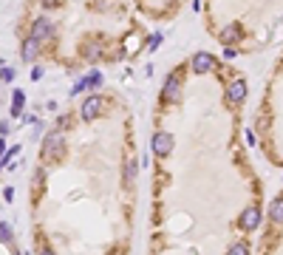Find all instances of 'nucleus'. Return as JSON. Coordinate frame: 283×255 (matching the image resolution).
<instances>
[{"label": "nucleus", "instance_id": "nucleus-1", "mask_svg": "<svg viewBox=\"0 0 283 255\" xmlns=\"http://www.w3.org/2000/svg\"><path fill=\"white\" fill-rule=\"evenodd\" d=\"M190 68H193L196 74H207V71H213V68H216V57H213V54H207V51H199V54H193Z\"/></svg>", "mask_w": 283, "mask_h": 255}, {"label": "nucleus", "instance_id": "nucleus-17", "mask_svg": "<svg viewBox=\"0 0 283 255\" xmlns=\"http://www.w3.org/2000/svg\"><path fill=\"white\" fill-rule=\"evenodd\" d=\"M85 88H88V80H80V83L74 85V91H71V94H80V91H85Z\"/></svg>", "mask_w": 283, "mask_h": 255}, {"label": "nucleus", "instance_id": "nucleus-20", "mask_svg": "<svg viewBox=\"0 0 283 255\" xmlns=\"http://www.w3.org/2000/svg\"><path fill=\"white\" fill-rule=\"evenodd\" d=\"M3 199H6V202H12V199H15V190H12V187H6V190H3Z\"/></svg>", "mask_w": 283, "mask_h": 255}, {"label": "nucleus", "instance_id": "nucleus-4", "mask_svg": "<svg viewBox=\"0 0 283 255\" xmlns=\"http://www.w3.org/2000/svg\"><path fill=\"white\" fill-rule=\"evenodd\" d=\"M238 224H241L244 230H258V227H261V210H258V207H247V210L241 213Z\"/></svg>", "mask_w": 283, "mask_h": 255}, {"label": "nucleus", "instance_id": "nucleus-19", "mask_svg": "<svg viewBox=\"0 0 283 255\" xmlns=\"http://www.w3.org/2000/svg\"><path fill=\"white\" fill-rule=\"evenodd\" d=\"M100 83H102V74H94V77H88V85H94V88H97Z\"/></svg>", "mask_w": 283, "mask_h": 255}, {"label": "nucleus", "instance_id": "nucleus-21", "mask_svg": "<svg viewBox=\"0 0 283 255\" xmlns=\"http://www.w3.org/2000/svg\"><path fill=\"white\" fill-rule=\"evenodd\" d=\"M40 77H43V68H34V71H32V83H37Z\"/></svg>", "mask_w": 283, "mask_h": 255}, {"label": "nucleus", "instance_id": "nucleus-2", "mask_svg": "<svg viewBox=\"0 0 283 255\" xmlns=\"http://www.w3.org/2000/svg\"><path fill=\"white\" fill-rule=\"evenodd\" d=\"M170 151H173V136L159 131V134L153 136V153L156 156H170Z\"/></svg>", "mask_w": 283, "mask_h": 255}, {"label": "nucleus", "instance_id": "nucleus-9", "mask_svg": "<svg viewBox=\"0 0 283 255\" xmlns=\"http://www.w3.org/2000/svg\"><path fill=\"white\" fill-rule=\"evenodd\" d=\"M218 37H221V43H224V46H230V43H235V40L241 37V29H238V26H227Z\"/></svg>", "mask_w": 283, "mask_h": 255}, {"label": "nucleus", "instance_id": "nucleus-18", "mask_svg": "<svg viewBox=\"0 0 283 255\" xmlns=\"http://www.w3.org/2000/svg\"><path fill=\"white\" fill-rule=\"evenodd\" d=\"M159 43H162V34H153V37H150V51H156Z\"/></svg>", "mask_w": 283, "mask_h": 255}, {"label": "nucleus", "instance_id": "nucleus-16", "mask_svg": "<svg viewBox=\"0 0 283 255\" xmlns=\"http://www.w3.org/2000/svg\"><path fill=\"white\" fill-rule=\"evenodd\" d=\"M0 80H15V68H0Z\"/></svg>", "mask_w": 283, "mask_h": 255}, {"label": "nucleus", "instance_id": "nucleus-14", "mask_svg": "<svg viewBox=\"0 0 283 255\" xmlns=\"http://www.w3.org/2000/svg\"><path fill=\"white\" fill-rule=\"evenodd\" d=\"M0 244L12 247V227H9L6 221H0Z\"/></svg>", "mask_w": 283, "mask_h": 255}, {"label": "nucleus", "instance_id": "nucleus-23", "mask_svg": "<svg viewBox=\"0 0 283 255\" xmlns=\"http://www.w3.org/2000/svg\"><path fill=\"white\" fill-rule=\"evenodd\" d=\"M43 6H49V9H54V6H60V0H46Z\"/></svg>", "mask_w": 283, "mask_h": 255}, {"label": "nucleus", "instance_id": "nucleus-6", "mask_svg": "<svg viewBox=\"0 0 283 255\" xmlns=\"http://www.w3.org/2000/svg\"><path fill=\"white\" fill-rule=\"evenodd\" d=\"M244 97H247V83L244 80H235L230 85V91H227V102L230 105H238V102H244Z\"/></svg>", "mask_w": 283, "mask_h": 255}, {"label": "nucleus", "instance_id": "nucleus-15", "mask_svg": "<svg viewBox=\"0 0 283 255\" xmlns=\"http://www.w3.org/2000/svg\"><path fill=\"white\" fill-rule=\"evenodd\" d=\"M230 253L233 255H244L247 253V244H244V241H235V244H230Z\"/></svg>", "mask_w": 283, "mask_h": 255}, {"label": "nucleus", "instance_id": "nucleus-7", "mask_svg": "<svg viewBox=\"0 0 283 255\" xmlns=\"http://www.w3.org/2000/svg\"><path fill=\"white\" fill-rule=\"evenodd\" d=\"M165 97L167 100H179L182 97V80L179 77H167V83H165Z\"/></svg>", "mask_w": 283, "mask_h": 255}, {"label": "nucleus", "instance_id": "nucleus-22", "mask_svg": "<svg viewBox=\"0 0 283 255\" xmlns=\"http://www.w3.org/2000/svg\"><path fill=\"white\" fill-rule=\"evenodd\" d=\"M3 153H6V142L0 139V168H3Z\"/></svg>", "mask_w": 283, "mask_h": 255}, {"label": "nucleus", "instance_id": "nucleus-10", "mask_svg": "<svg viewBox=\"0 0 283 255\" xmlns=\"http://www.w3.org/2000/svg\"><path fill=\"white\" fill-rule=\"evenodd\" d=\"M37 43H40L37 37H29V40L23 43V60H26V63H32L34 60V54H37Z\"/></svg>", "mask_w": 283, "mask_h": 255}, {"label": "nucleus", "instance_id": "nucleus-11", "mask_svg": "<svg viewBox=\"0 0 283 255\" xmlns=\"http://www.w3.org/2000/svg\"><path fill=\"white\" fill-rule=\"evenodd\" d=\"M125 185H128V187L136 185V162H133V159H128V162H125Z\"/></svg>", "mask_w": 283, "mask_h": 255}, {"label": "nucleus", "instance_id": "nucleus-12", "mask_svg": "<svg viewBox=\"0 0 283 255\" xmlns=\"http://www.w3.org/2000/svg\"><path fill=\"white\" fill-rule=\"evenodd\" d=\"M23 105H26V94H23V91H15V100H12V117H20Z\"/></svg>", "mask_w": 283, "mask_h": 255}, {"label": "nucleus", "instance_id": "nucleus-5", "mask_svg": "<svg viewBox=\"0 0 283 255\" xmlns=\"http://www.w3.org/2000/svg\"><path fill=\"white\" fill-rule=\"evenodd\" d=\"M102 111V97H88V100L83 102V119H97Z\"/></svg>", "mask_w": 283, "mask_h": 255}, {"label": "nucleus", "instance_id": "nucleus-8", "mask_svg": "<svg viewBox=\"0 0 283 255\" xmlns=\"http://www.w3.org/2000/svg\"><path fill=\"white\" fill-rule=\"evenodd\" d=\"M51 34V23L46 20V17H37L32 26V37H37V40H43V37H49Z\"/></svg>", "mask_w": 283, "mask_h": 255}, {"label": "nucleus", "instance_id": "nucleus-3", "mask_svg": "<svg viewBox=\"0 0 283 255\" xmlns=\"http://www.w3.org/2000/svg\"><path fill=\"white\" fill-rule=\"evenodd\" d=\"M60 151H63V136L57 134V131H51L46 136V145H43V159H54Z\"/></svg>", "mask_w": 283, "mask_h": 255}, {"label": "nucleus", "instance_id": "nucleus-13", "mask_svg": "<svg viewBox=\"0 0 283 255\" xmlns=\"http://www.w3.org/2000/svg\"><path fill=\"white\" fill-rule=\"evenodd\" d=\"M269 216H272V221H278V224H283V199H278V202L272 204Z\"/></svg>", "mask_w": 283, "mask_h": 255}]
</instances>
